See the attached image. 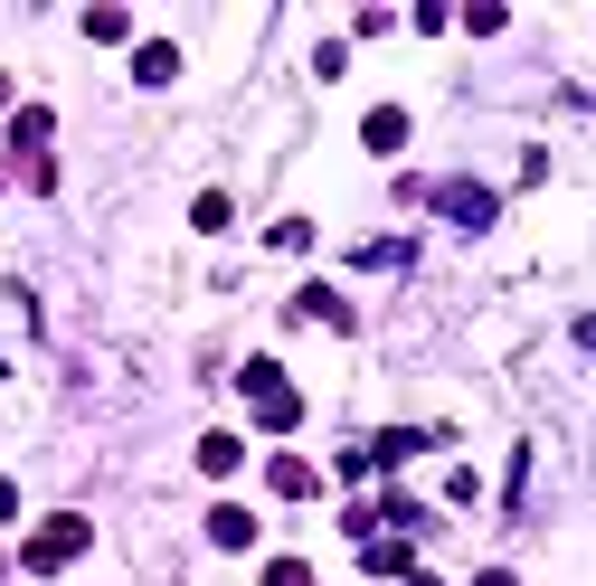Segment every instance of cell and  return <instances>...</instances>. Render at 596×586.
Segmentation results:
<instances>
[{
  "mask_svg": "<svg viewBox=\"0 0 596 586\" xmlns=\"http://www.w3.org/2000/svg\"><path fill=\"white\" fill-rule=\"evenodd\" d=\"M76 549H86V520H48V530H38V540H29V567H67L76 559Z\"/></svg>",
  "mask_w": 596,
  "mask_h": 586,
  "instance_id": "1",
  "label": "cell"
},
{
  "mask_svg": "<svg viewBox=\"0 0 596 586\" xmlns=\"http://www.w3.org/2000/svg\"><path fill=\"white\" fill-rule=\"evenodd\" d=\"M209 540L218 549H246V540H256V511H209Z\"/></svg>",
  "mask_w": 596,
  "mask_h": 586,
  "instance_id": "2",
  "label": "cell"
},
{
  "mask_svg": "<svg viewBox=\"0 0 596 586\" xmlns=\"http://www.w3.org/2000/svg\"><path fill=\"white\" fill-rule=\"evenodd\" d=\"M360 142H369V152H398V142H407V114H398V104H379V114H369V133H360Z\"/></svg>",
  "mask_w": 596,
  "mask_h": 586,
  "instance_id": "3",
  "label": "cell"
},
{
  "mask_svg": "<svg viewBox=\"0 0 596 586\" xmlns=\"http://www.w3.org/2000/svg\"><path fill=\"white\" fill-rule=\"evenodd\" d=\"M170 67H180V47H143V57H133V76H143V86H170Z\"/></svg>",
  "mask_w": 596,
  "mask_h": 586,
  "instance_id": "4",
  "label": "cell"
},
{
  "mask_svg": "<svg viewBox=\"0 0 596 586\" xmlns=\"http://www.w3.org/2000/svg\"><path fill=\"white\" fill-rule=\"evenodd\" d=\"M199 473H238V435H209V445H199Z\"/></svg>",
  "mask_w": 596,
  "mask_h": 586,
  "instance_id": "5",
  "label": "cell"
},
{
  "mask_svg": "<svg viewBox=\"0 0 596 586\" xmlns=\"http://www.w3.org/2000/svg\"><path fill=\"white\" fill-rule=\"evenodd\" d=\"M265 586H312V577H303V559H275V567H265Z\"/></svg>",
  "mask_w": 596,
  "mask_h": 586,
  "instance_id": "6",
  "label": "cell"
},
{
  "mask_svg": "<svg viewBox=\"0 0 596 586\" xmlns=\"http://www.w3.org/2000/svg\"><path fill=\"white\" fill-rule=\"evenodd\" d=\"M474 586H511V577H501V567H493V577H474Z\"/></svg>",
  "mask_w": 596,
  "mask_h": 586,
  "instance_id": "7",
  "label": "cell"
}]
</instances>
